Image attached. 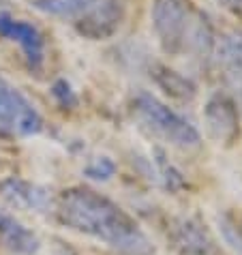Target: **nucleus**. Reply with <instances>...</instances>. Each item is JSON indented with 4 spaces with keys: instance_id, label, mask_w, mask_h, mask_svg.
<instances>
[{
    "instance_id": "nucleus-20",
    "label": "nucleus",
    "mask_w": 242,
    "mask_h": 255,
    "mask_svg": "<svg viewBox=\"0 0 242 255\" xmlns=\"http://www.w3.org/2000/svg\"><path fill=\"white\" fill-rule=\"evenodd\" d=\"M4 219H6V217L2 215V212H0V228H2V223H4Z\"/></svg>"
},
{
    "instance_id": "nucleus-2",
    "label": "nucleus",
    "mask_w": 242,
    "mask_h": 255,
    "mask_svg": "<svg viewBox=\"0 0 242 255\" xmlns=\"http://www.w3.org/2000/svg\"><path fill=\"white\" fill-rule=\"evenodd\" d=\"M152 28L167 56H184L208 62L215 47V32L206 13L189 0H154Z\"/></svg>"
},
{
    "instance_id": "nucleus-10",
    "label": "nucleus",
    "mask_w": 242,
    "mask_h": 255,
    "mask_svg": "<svg viewBox=\"0 0 242 255\" xmlns=\"http://www.w3.org/2000/svg\"><path fill=\"white\" fill-rule=\"evenodd\" d=\"M150 77L156 82L163 93L178 99V101H191L197 95L195 84L189 80V77L180 75L174 69H167L165 65H159V62H152L150 65Z\"/></svg>"
},
{
    "instance_id": "nucleus-9",
    "label": "nucleus",
    "mask_w": 242,
    "mask_h": 255,
    "mask_svg": "<svg viewBox=\"0 0 242 255\" xmlns=\"http://www.w3.org/2000/svg\"><path fill=\"white\" fill-rule=\"evenodd\" d=\"M0 195L4 197L11 206L28 208V210H47L52 206V195L45 187L32 185L22 178H6L0 182Z\"/></svg>"
},
{
    "instance_id": "nucleus-7",
    "label": "nucleus",
    "mask_w": 242,
    "mask_h": 255,
    "mask_svg": "<svg viewBox=\"0 0 242 255\" xmlns=\"http://www.w3.org/2000/svg\"><path fill=\"white\" fill-rule=\"evenodd\" d=\"M0 34L15 41L22 47L30 71H41L45 60V41L37 28L22 19L11 17L6 11H0Z\"/></svg>"
},
{
    "instance_id": "nucleus-5",
    "label": "nucleus",
    "mask_w": 242,
    "mask_h": 255,
    "mask_svg": "<svg viewBox=\"0 0 242 255\" xmlns=\"http://www.w3.org/2000/svg\"><path fill=\"white\" fill-rule=\"evenodd\" d=\"M204 123L208 135L219 144H232L240 133V116L234 99L225 93H215L204 108Z\"/></svg>"
},
{
    "instance_id": "nucleus-11",
    "label": "nucleus",
    "mask_w": 242,
    "mask_h": 255,
    "mask_svg": "<svg viewBox=\"0 0 242 255\" xmlns=\"http://www.w3.org/2000/svg\"><path fill=\"white\" fill-rule=\"evenodd\" d=\"M174 243L182 253L191 255H206L212 251L208 234L193 219H178L174 225Z\"/></svg>"
},
{
    "instance_id": "nucleus-1",
    "label": "nucleus",
    "mask_w": 242,
    "mask_h": 255,
    "mask_svg": "<svg viewBox=\"0 0 242 255\" xmlns=\"http://www.w3.org/2000/svg\"><path fill=\"white\" fill-rule=\"evenodd\" d=\"M58 217L67 228L112 247L120 255H154V249L137 223L108 197L75 187L60 195Z\"/></svg>"
},
{
    "instance_id": "nucleus-3",
    "label": "nucleus",
    "mask_w": 242,
    "mask_h": 255,
    "mask_svg": "<svg viewBox=\"0 0 242 255\" xmlns=\"http://www.w3.org/2000/svg\"><path fill=\"white\" fill-rule=\"evenodd\" d=\"M133 112L144 129H148L152 135L161 137L167 144L182 148V150H191V148H197L202 144V135L195 127L150 93L141 90L135 95Z\"/></svg>"
},
{
    "instance_id": "nucleus-18",
    "label": "nucleus",
    "mask_w": 242,
    "mask_h": 255,
    "mask_svg": "<svg viewBox=\"0 0 242 255\" xmlns=\"http://www.w3.org/2000/svg\"><path fill=\"white\" fill-rule=\"evenodd\" d=\"M54 255H75V253L71 249H67V247H58V249L54 251Z\"/></svg>"
},
{
    "instance_id": "nucleus-16",
    "label": "nucleus",
    "mask_w": 242,
    "mask_h": 255,
    "mask_svg": "<svg viewBox=\"0 0 242 255\" xmlns=\"http://www.w3.org/2000/svg\"><path fill=\"white\" fill-rule=\"evenodd\" d=\"M116 172V163L110 157H99L86 167V176L92 180H110Z\"/></svg>"
},
{
    "instance_id": "nucleus-14",
    "label": "nucleus",
    "mask_w": 242,
    "mask_h": 255,
    "mask_svg": "<svg viewBox=\"0 0 242 255\" xmlns=\"http://www.w3.org/2000/svg\"><path fill=\"white\" fill-rule=\"evenodd\" d=\"M152 154H154V165H156V174H159V180H161L169 191L182 189V187H184L182 174L178 172V169L172 165V163L167 161V157L163 154V150H159V148H156Z\"/></svg>"
},
{
    "instance_id": "nucleus-17",
    "label": "nucleus",
    "mask_w": 242,
    "mask_h": 255,
    "mask_svg": "<svg viewBox=\"0 0 242 255\" xmlns=\"http://www.w3.org/2000/svg\"><path fill=\"white\" fill-rule=\"evenodd\" d=\"M217 2L223 6V9H227L232 13V15H236L242 19V0H217Z\"/></svg>"
},
{
    "instance_id": "nucleus-15",
    "label": "nucleus",
    "mask_w": 242,
    "mask_h": 255,
    "mask_svg": "<svg viewBox=\"0 0 242 255\" xmlns=\"http://www.w3.org/2000/svg\"><path fill=\"white\" fill-rule=\"evenodd\" d=\"M52 97L58 101L60 108H65V110H73V108H77V103H80V99H77L75 90L71 88V84L67 80H56L54 82Z\"/></svg>"
},
{
    "instance_id": "nucleus-19",
    "label": "nucleus",
    "mask_w": 242,
    "mask_h": 255,
    "mask_svg": "<svg viewBox=\"0 0 242 255\" xmlns=\"http://www.w3.org/2000/svg\"><path fill=\"white\" fill-rule=\"evenodd\" d=\"M236 223H238V230H240V236H242V219H236Z\"/></svg>"
},
{
    "instance_id": "nucleus-12",
    "label": "nucleus",
    "mask_w": 242,
    "mask_h": 255,
    "mask_svg": "<svg viewBox=\"0 0 242 255\" xmlns=\"http://www.w3.org/2000/svg\"><path fill=\"white\" fill-rule=\"evenodd\" d=\"M0 238L2 243L9 247L11 251H15L19 255H34L39 249H41V243L34 234L24 228L22 223H17L15 219L6 217L2 228H0Z\"/></svg>"
},
{
    "instance_id": "nucleus-6",
    "label": "nucleus",
    "mask_w": 242,
    "mask_h": 255,
    "mask_svg": "<svg viewBox=\"0 0 242 255\" xmlns=\"http://www.w3.org/2000/svg\"><path fill=\"white\" fill-rule=\"evenodd\" d=\"M124 19L122 0H97L84 15L77 19L75 30L90 41L110 39Z\"/></svg>"
},
{
    "instance_id": "nucleus-13",
    "label": "nucleus",
    "mask_w": 242,
    "mask_h": 255,
    "mask_svg": "<svg viewBox=\"0 0 242 255\" xmlns=\"http://www.w3.org/2000/svg\"><path fill=\"white\" fill-rule=\"evenodd\" d=\"M97 0H32V9L52 17H82Z\"/></svg>"
},
{
    "instance_id": "nucleus-4",
    "label": "nucleus",
    "mask_w": 242,
    "mask_h": 255,
    "mask_svg": "<svg viewBox=\"0 0 242 255\" xmlns=\"http://www.w3.org/2000/svg\"><path fill=\"white\" fill-rule=\"evenodd\" d=\"M41 131L43 118L34 110V105L9 82L0 80V135L30 137Z\"/></svg>"
},
{
    "instance_id": "nucleus-8",
    "label": "nucleus",
    "mask_w": 242,
    "mask_h": 255,
    "mask_svg": "<svg viewBox=\"0 0 242 255\" xmlns=\"http://www.w3.org/2000/svg\"><path fill=\"white\" fill-rule=\"evenodd\" d=\"M210 60L225 82L236 84L242 80V30L232 28L215 39Z\"/></svg>"
}]
</instances>
